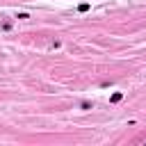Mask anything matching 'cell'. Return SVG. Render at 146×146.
Masks as SVG:
<instances>
[{"label":"cell","instance_id":"obj_1","mask_svg":"<svg viewBox=\"0 0 146 146\" xmlns=\"http://www.w3.org/2000/svg\"><path fill=\"white\" fill-rule=\"evenodd\" d=\"M121 98H123V94H121V91H114V94L110 96V103H119Z\"/></svg>","mask_w":146,"mask_h":146},{"label":"cell","instance_id":"obj_2","mask_svg":"<svg viewBox=\"0 0 146 146\" xmlns=\"http://www.w3.org/2000/svg\"><path fill=\"white\" fill-rule=\"evenodd\" d=\"M78 11H82V14H84V11H89V5H87V2H82V5H78Z\"/></svg>","mask_w":146,"mask_h":146},{"label":"cell","instance_id":"obj_3","mask_svg":"<svg viewBox=\"0 0 146 146\" xmlns=\"http://www.w3.org/2000/svg\"><path fill=\"white\" fill-rule=\"evenodd\" d=\"M80 107H82V110H91V103H89V100H82Z\"/></svg>","mask_w":146,"mask_h":146}]
</instances>
